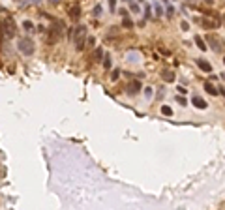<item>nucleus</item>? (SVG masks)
Returning a JSON list of instances; mask_svg holds the SVG:
<instances>
[{"label": "nucleus", "instance_id": "7", "mask_svg": "<svg viewBox=\"0 0 225 210\" xmlns=\"http://www.w3.org/2000/svg\"><path fill=\"white\" fill-rule=\"evenodd\" d=\"M126 90H128V94H137V92L141 90V81H139V79L131 81V83L126 86Z\"/></svg>", "mask_w": 225, "mask_h": 210}, {"label": "nucleus", "instance_id": "27", "mask_svg": "<svg viewBox=\"0 0 225 210\" xmlns=\"http://www.w3.org/2000/svg\"><path fill=\"white\" fill-rule=\"evenodd\" d=\"M109 6H111V9H115V6H116V0H109Z\"/></svg>", "mask_w": 225, "mask_h": 210}, {"label": "nucleus", "instance_id": "18", "mask_svg": "<svg viewBox=\"0 0 225 210\" xmlns=\"http://www.w3.org/2000/svg\"><path fill=\"white\" fill-rule=\"evenodd\" d=\"M126 2H128V6L131 8V11H133V13H139V6H137L133 0H126Z\"/></svg>", "mask_w": 225, "mask_h": 210}, {"label": "nucleus", "instance_id": "4", "mask_svg": "<svg viewBox=\"0 0 225 210\" xmlns=\"http://www.w3.org/2000/svg\"><path fill=\"white\" fill-rule=\"evenodd\" d=\"M17 49L21 51V53L24 56H32L34 54V49H36V45L34 42L30 38H23V39H19V43H17Z\"/></svg>", "mask_w": 225, "mask_h": 210}, {"label": "nucleus", "instance_id": "24", "mask_svg": "<svg viewBox=\"0 0 225 210\" xmlns=\"http://www.w3.org/2000/svg\"><path fill=\"white\" fill-rule=\"evenodd\" d=\"M145 96H146V98H150V96H152V88H150V86L145 88Z\"/></svg>", "mask_w": 225, "mask_h": 210}, {"label": "nucleus", "instance_id": "26", "mask_svg": "<svg viewBox=\"0 0 225 210\" xmlns=\"http://www.w3.org/2000/svg\"><path fill=\"white\" fill-rule=\"evenodd\" d=\"M176 88H178V92H180V94H186V90H188V88H184V86H176Z\"/></svg>", "mask_w": 225, "mask_h": 210}, {"label": "nucleus", "instance_id": "8", "mask_svg": "<svg viewBox=\"0 0 225 210\" xmlns=\"http://www.w3.org/2000/svg\"><path fill=\"white\" fill-rule=\"evenodd\" d=\"M160 75H161V79H163V81H165V83H173V81H175V79H176V75H175V73H173V71H171V70H163V71H161V73H160Z\"/></svg>", "mask_w": 225, "mask_h": 210}, {"label": "nucleus", "instance_id": "10", "mask_svg": "<svg viewBox=\"0 0 225 210\" xmlns=\"http://www.w3.org/2000/svg\"><path fill=\"white\" fill-rule=\"evenodd\" d=\"M197 66H199L203 71H206V73H210V71H212V66L208 64L206 60H203V58H197Z\"/></svg>", "mask_w": 225, "mask_h": 210}, {"label": "nucleus", "instance_id": "17", "mask_svg": "<svg viewBox=\"0 0 225 210\" xmlns=\"http://www.w3.org/2000/svg\"><path fill=\"white\" fill-rule=\"evenodd\" d=\"M103 68L111 70V54H103Z\"/></svg>", "mask_w": 225, "mask_h": 210}, {"label": "nucleus", "instance_id": "3", "mask_svg": "<svg viewBox=\"0 0 225 210\" xmlns=\"http://www.w3.org/2000/svg\"><path fill=\"white\" fill-rule=\"evenodd\" d=\"M85 39H86V28L85 27H75L73 28V42H75L77 51L85 49Z\"/></svg>", "mask_w": 225, "mask_h": 210}, {"label": "nucleus", "instance_id": "20", "mask_svg": "<svg viewBox=\"0 0 225 210\" xmlns=\"http://www.w3.org/2000/svg\"><path fill=\"white\" fill-rule=\"evenodd\" d=\"M120 77V70H113V73H111V81H116Z\"/></svg>", "mask_w": 225, "mask_h": 210}, {"label": "nucleus", "instance_id": "5", "mask_svg": "<svg viewBox=\"0 0 225 210\" xmlns=\"http://www.w3.org/2000/svg\"><path fill=\"white\" fill-rule=\"evenodd\" d=\"M68 13H70L71 21H79V17H81V6H79V4H73V6L68 9Z\"/></svg>", "mask_w": 225, "mask_h": 210}, {"label": "nucleus", "instance_id": "22", "mask_svg": "<svg viewBox=\"0 0 225 210\" xmlns=\"http://www.w3.org/2000/svg\"><path fill=\"white\" fill-rule=\"evenodd\" d=\"M94 15H96V17H100V15H101V6H96L94 8Z\"/></svg>", "mask_w": 225, "mask_h": 210}, {"label": "nucleus", "instance_id": "9", "mask_svg": "<svg viewBox=\"0 0 225 210\" xmlns=\"http://www.w3.org/2000/svg\"><path fill=\"white\" fill-rule=\"evenodd\" d=\"M191 103L197 107V109H206L208 107V103L206 101H204L203 98H199V96H193V100H191Z\"/></svg>", "mask_w": 225, "mask_h": 210}, {"label": "nucleus", "instance_id": "23", "mask_svg": "<svg viewBox=\"0 0 225 210\" xmlns=\"http://www.w3.org/2000/svg\"><path fill=\"white\" fill-rule=\"evenodd\" d=\"M176 101H178V103H180V105H186V103H188V101H186V100H184V98H182V96H176Z\"/></svg>", "mask_w": 225, "mask_h": 210}, {"label": "nucleus", "instance_id": "29", "mask_svg": "<svg viewBox=\"0 0 225 210\" xmlns=\"http://www.w3.org/2000/svg\"><path fill=\"white\" fill-rule=\"evenodd\" d=\"M219 94H221L223 98H225V88H223V86H219Z\"/></svg>", "mask_w": 225, "mask_h": 210}, {"label": "nucleus", "instance_id": "6", "mask_svg": "<svg viewBox=\"0 0 225 210\" xmlns=\"http://www.w3.org/2000/svg\"><path fill=\"white\" fill-rule=\"evenodd\" d=\"M199 24H201L203 28H206V30H214V28H218V23H216V21H210V19H206V17L199 19Z\"/></svg>", "mask_w": 225, "mask_h": 210}, {"label": "nucleus", "instance_id": "25", "mask_svg": "<svg viewBox=\"0 0 225 210\" xmlns=\"http://www.w3.org/2000/svg\"><path fill=\"white\" fill-rule=\"evenodd\" d=\"M173 13H175V9H173V8H167V15H169V17H173Z\"/></svg>", "mask_w": 225, "mask_h": 210}, {"label": "nucleus", "instance_id": "31", "mask_svg": "<svg viewBox=\"0 0 225 210\" xmlns=\"http://www.w3.org/2000/svg\"><path fill=\"white\" fill-rule=\"evenodd\" d=\"M223 77H225V75H223Z\"/></svg>", "mask_w": 225, "mask_h": 210}, {"label": "nucleus", "instance_id": "1", "mask_svg": "<svg viewBox=\"0 0 225 210\" xmlns=\"http://www.w3.org/2000/svg\"><path fill=\"white\" fill-rule=\"evenodd\" d=\"M0 32H2V36H4L6 39L15 38V34H17V28H15V23H13L11 17L2 19V21H0Z\"/></svg>", "mask_w": 225, "mask_h": 210}, {"label": "nucleus", "instance_id": "12", "mask_svg": "<svg viewBox=\"0 0 225 210\" xmlns=\"http://www.w3.org/2000/svg\"><path fill=\"white\" fill-rule=\"evenodd\" d=\"M204 90H206L210 96H218V88H216V86H214L212 83H208V81L204 83Z\"/></svg>", "mask_w": 225, "mask_h": 210}, {"label": "nucleus", "instance_id": "15", "mask_svg": "<svg viewBox=\"0 0 225 210\" xmlns=\"http://www.w3.org/2000/svg\"><path fill=\"white\" fill-rule=\"evenodd\" d=\"M161 115L163 116H173V109L169 105H161Z\"/></svg>", "mask_w": 225, "mask_h": 210}, {"label": "nucleus", "instance_id": "28", "mask_svg": "<svg viewBox=\"0 0 225 210\" xmlns=\"http://www.w3.org/2000/svg\"><path fill=\"white\" fill-rule=\"evenodd\" d=\"M180 27H182V30H188V28H190V27H188V23H186V21H184V23L180 24Z\"/></svg>", "mask_w": 225, "mask_h": 210}, {"label": "nucleus", "instance_id": "30", "mask_svg": "<svg viewBox=\"0 0 225 210\" xmlns=\"http://www.w3.org/2000/svg\"><path fill=\"white\" fill-rule=\"evenodd\" d=\"M223 64H225V58H223Z\"/></svg>", "mask_w": 225, "mask_h": 210}, {"label": "nucleus", "instance_id": "21", "mask_svg": "<svg viewBox=\"0 0 225 210\" xmlns=\"http://www.w3.org/2000/svg\"><path fill=\"white\" fill-rule=\"evenodd\" d=\"M156 15L160 17V15H163V8L160 6V4H156Z\"/></svg>", "mask_w": 225, "mask_h": 210}, {"label": "nucleus", "instance_id": "14", "mask_svg": "<svg viewBox=\"0 0 225 210\" xmlns=\"http://www.w3.org/2000/svg\"><path fill=\"white\" fill-rule=\"evenodd\" d=\"M195 43H197V47L201 49V51H206V43L203 42V38H201V36H195Z\"/></svg>", "mask_w": 225, "mask_h": 210}, {"label": "nucleus", "instance_id": "2", "mask_svg": "<svg viewBox=\"0 0 225 210\" xmlns=\"http://www.w3.org/2000/svg\"><path fill=\"white\" fill-rule=\"evenodd\" d=\"M64 32V23L62 21H54V27L49 30V36H47V42L49 45H54L56 42L60 39V36Z\"/></svg>", "mask_w": 225, "mask_h": 210}, {"label": "nucleus", "instance_id": "11", "mask_svg": "<svg viewBox=\"0 0 225 210\" xmlns=\"http://www.w3.org/2000/svg\"><path fill=\"white\" fill-rule=\"evenodd\" d=\"M206 42H210V45H212V49H214V51H221V49H223L221 45H219V39H216V38H214L212 34H210V36L206 38Z\"/></svg>", "mask_w": 225, "mask_h": 210}, {"label": "nucleus", "instance_id": "16", "mask_svg": "<svg viewBox=\"0 0 225 210\" xmlns=\"http://www.w3.org/2000/svg\"><path fill=\"white\" fill-rule=\"evenodd\" d=\"M94 60H103V49L101 47H98L94 51Z\"/></svg>", "mask_w": 225, "mask_h": 210}, {"label": "nucleus", "instance_id": "19", "mask_svg": "<svg viewBox=\"0 0 225 210\" xmlns=\"http://www.w3.org/2000/svg\"><path fill=\"white\" fill-rule=\"evenodd\" d=\"M23 28L27 30V32H30V30H34V24H32V21H24V23H23Z\"/></svg>", "mask_w": 225, "mask_h": 210}, {"label": "nucleus", "instance_id": "13", "mask_svg": "<svg viewBox=\"0 0 225 210\" xmlns=\"http://www.w3.org/2000/svg\"><path fill=\"white\" fill-rule=\"evenodd\" d=\"M122 27H124V28H133V21H131L128 15H124V19H122Z\"/></svg>", "mask_w": 225, "mask_h": 210}]
</instances>
